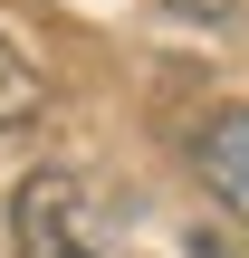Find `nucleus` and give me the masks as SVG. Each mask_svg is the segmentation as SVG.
Returning <instances> with one entry per match:
<instances>
[{"label":"nucleus","mask_w":249,"mask_h":258,"mask_svg":"<svg viewBox=\"0 0 249 258\" xmlns=\"http://www.w3.org/2000/svg\"><path fill=\"white\" fill-rule=\"evenodd\" d=\"M192 172H202V191L249 230V105H221V115L192 124Z\"/></svg>","instance_id":"f03ea898"},{"label":"nucleus","mask_w":249,"mask_h":258,"mask_svg":"<svg viewBox=\"0 0 249 258\" xmlns=\"http://www.w3.org/2000/svg\"><path fill=\"white\" fill-rule=\"evenodd\" d=\"M163 10H173V19H192V29H221L240 0H163Z\"/></svg>","instance_id":"20e7f679"},{"label":"nucleus","mask_w":249,"mask_h":258,"mask_svg":"<svg viewBox=\"0 0 249 258\" xmlns=\"http://www.w3.org/2000/svg\"><path fill=\"white\" fill-rule=\"evenodd\" d=\"M10 239H19V258H125L106 201H96L86 172H67V163L29 172V182L10 191Z\"/></svg>","instance_id":"f257e3e1"},{"label":"nucleus","mask_w":249,"mask_h":258,"mask_svg":"<svg viewBox=\"0 0 249 258\" xmlns=\"http://www.w3.org/2000/svg\"><path fill=\"white\" fill-rule=\"evenodd\" d=\"M48 115V77H38V57L0 29V134H19V124H38Z\"/></svg>","instance_id":"7ed1b4c3"}]
</instances>
